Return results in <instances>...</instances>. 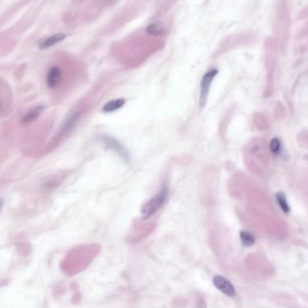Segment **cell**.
<instances>
[{
	"mask_svg": "<svg viewBox=\"0 0 308 308\" xmlns=\"http://www.w3.org/2000/svg\"><path fill=\"white\" fill-rule=\"evenodd\" d=\"M126 104V99L124 98H116L110 100L106 103L102 108V112L104 113H113L117 110L122 109Z\"/></svg>",
	"mask_w": 308,
	"mask_h": 308,
	"instance_id": "8",
	"label": "cell"
},
{
	"mask_svg": "<svg viewBox=\"0 0 308 308\" xmlns=\"http://www.w3.org/2000/svg\"><path fill=\"white\" fill-rule=\"evenodd\" d=\"M169 197V188L164 184L163 187L160 188V191L149 199L142 207V217L144 220L149 219L155 215L160 208L164 205Z\"/></svg>",
	"mask_w": 308,
	"mask_h": 308,
	"instance_id": "1",
	"label": "cell"
},
{
	"mask_svg": "<svg viewBox=\"0 0 308 308\" xmlns=\"http://www.w3.org/2000/svg\"><path fill=\"white\" fill-rule=\"evenodd\" d=\"M146 33L151 36H160L165 34V28L160 23H153L146 27Z\"/></svg>",
	"mask_w": 308,
	"mask_h": 308,
	"instance_id": "10",
	"label": "cell"
},
{
	"mask_svg": "<svg viewBox=\"0 0 308 308\" xmlns=\"http://www.w3.org/2000/svg\"><path fill=\"white\" fill-rule=\"evenodd\" d=\"M213 283L217 289L221 291L223 295L230 297L235 296L236 292L234 285L226 278L222 277L221 275H216L213 279Z\"/></svg>",
	"mask_w": 308,
	"mask_h": 308,
	"instance_id": "4",
	"label": "cell"
},
{
	"mask_svg": "<svg viewBox=\"0 0 308 308\" xmlns=\"http://www.w3.org/2000/svg\"><path fill=\"white\" fill-rule=\"evenodd\" d=\"M196 308H206V304L203 299H200L198 300V302L197 304V307Z\"/></svg>",
	"mask_w": 308,
	"mask_h": 308,
	"instance_id": "14",
	"label": "cell"
},
{
	"mask_svg": "<svg viewBox=\"0 0 308 308\" xmlns=\"http://www.w3.org/2000/svg\"><path fill=\"white\" fill-rule=\"evenodd\" d=\"M270 150L272 154H278L280 151V142L278 138H273L270 142Z\"/></svg>",
	"mask_w": 308,
	"mask_h": 308,
	"instance_id": "13",
	"label": "cell"
},
{
	"mask_svg": "<svg viewBox=\"0 0 308 308\" xmlns=\"http://www.w3.org/2000/svg\"><path fill=\"white\" fill-rule=\"evenodd\" d=\"M63 75L62 69L58 66H52L48 69L46 75V84L51 90L58 89L63 83Z\"/></svg>",
	"mask_w": 308,
	"mask_h": 308,
	"instance_id": "3",
	"label": "cell"
},
{
	"mask_svg": "<svg viewBox=\"0 0 308 308\" xmlns=\"http://www.w3.org/2000/svg\"><path fill=\"white\" fill-rule=\"evenodd\" d=\"M100 141L108 148L113 150L115 153L120 154L123 158H125L126 160H128V154H127L126 149L124 148L120 144L119 142H117L115 139L112 138V137L107 136V135H102V136L100 137Z\"/></svg>",
	"mask_w": 308,
	"mask_h": 308,
	"instance_id": "6",
	"label": "cell"
},
{
	"mask_svg": "<svg viewBox=\"0 0 308 308\" xmlns=\"http://www.w3.org/2000/svg\"><path fill=\"white\" fill-rule=\"evenodd\" d=\"M240 238L242 241V243L246 247H251L255 243V237L253 234L247 232V231H242L240 234Z\"/></svg>",
	"mask_w": 308,
	"mask_h": 308,
	"instance_id": "11",
	"label": "cell"
},
{
	"mask_svg": "<svg viewBox=\"0 0 308 308\" xmlns=\"http://www.w3.org/2000/svg\"><path fill=\"white\" fill-rule=\"evenodd\" d=\"M2 207H3V202H2V200L0 199V211H1Z\"/></svg>",
	"mask_w": 308,
	"mask_h": 308,
	"instance_id": "15",
	"label": "cell"
},
{
	"mask_svg": "<svg viewBox=\"0 0 308 308\" xmlns=\"http://www.w3.org/2000/svg\"><path fill=\"white\" fill-rule=\"evenodd\" d=\"M109 1H111V2H112V1H114V0H109Z\"/></svg>",
	"mask_w": 308,
	"mask_h": 308,
	"instance_id": "16",
	"label": "cell"
},
{
	"mask_svg": "<svg viewBox=\"0 0 308 308\" xmlns=\"http://www.w3.org/2000/svg\"><path fill=\"white\" fill-rule=\"evenodd\" d=\"M66 37H67V34H53L51 36L42 39L38 44V47L40 50H47L52 46L56 45L59 43L63 42Z\"/></svg>",
	"mask_w": 308,
	"mask_h": 308,
	"instance_id": "7",
	"label": "cell"
},
{
	"mask_svg": "<svg viewBox=\"0 0 308 308\" xmlns=\"http://www.w3.org/2000/svg\"><path fill=\"white\" fill-rule=\"evenodd\" d=\"M276 198H277V201L279 203L280 208L285 212L286 214L288 213L290 209H289V205L287 204V201H286V198L285 194L283 192H279L276 196Z\"/></svg>",
	"mask_w": 308,
	"mask_h": 308,
	"instance_id": "12",
	"label": "cell"
},
{
	"mask_svg": "<svg viewBox=\"0 0 308 308\" xmlns=\"http://www.w3.org/2000/svg\"><path fill=\"white\" fill-rule=\"evenodd\" d=\"M43 110H44V107H37L35 109L30 110L28 113L23 116V119H22V123L25 124V125L33 123L40 116L41 113L43 112Z\"/></svg>",
	"mask_w": 308,
	"mask_h": 308,
	"instance_id": "9",
	"label": "cell"
},
{
	"mask_svg": "<svg viewBox=\"0 0 308 308\" xmlns=\"http://www.w3.org/2000/svg\"><path fill=\"white\" fill-rule=\"evenodd\" d=\"M81 113L80 111H75L73 113L68 115L66 119L64 120L63 125L60 128L59 132V137L65 136L66 134L69 133L75 128V126H77L78 122L80 121Z\"/></svg>",
	"mask_w": 308,
	"mask_h": 308,
	"instance_id": "5",
	"label": "cell"
},
{
	"mask_svg": "<svg viewBox=\"0 0 308 308\" xmlns=\"http://www.w3.org/2000/svg\"><path fill=\"white\" fill-rule=\"evenodd\" d=\"M218 74V69L217 68H211L205 73L200 83V94H199V104L200 108L203 109L205 108V104L207 102V98L210 91V87L214 79Z\"/></svg>",
	"mask_w": 308,
	"mask_h": 308,
	"instance_id": "2",
	"label": "cell"
}]
</instances>
